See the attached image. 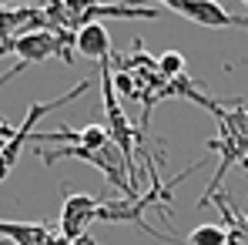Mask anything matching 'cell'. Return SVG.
Returning a JSON list of instances; mask_svg holds the SVG:
<instances>
[{"label":"cell","mask_w":248,"mask_h":245,"mask_svg":"<svg viewBox=\"0 0 248 245\" xmlns=\"http://www.w3.org/2000/svg\"><path fill=\"white\" fill-rule=\"evenodd\" d=\"M54 229L57 225H44V222H0V235L10 245H44Z\"/></svg>","instance_id":"obj_8"},{"label":"cell","mask_w":248,"mask_h":245,"mask_svg":"<svg viewBox=\"0 0 248 245\" xmlns=\"http://www.w3.org/2000/svg\"><path fill=\"white\" fill-rule=\"evenodd\" d=\"M188 245H228V232H225V225H198V229H191L188 232Z\"/></svg>","instance_id":"obj_9"},{"label":"cell","mask_w":248,"mask_h":245,"mask_svg":"<svg viewBox=\"0 0 248 245\" xmlns=\"http://www.w3.org/2000/svg\"><path fill=\"white\" fill-rule=\"evenodd\" d=\"M161 3L202 27H248V17L228 14L218 0H161Z\"/></svg>","instance_id":"obj_5"},{"label":"cell","mask_w":248,"mask_h":245,"mask_svg":"<svg viewBox=\"0 0 248 245\" xmlns=\"http://www.w3.org/2000/svg\"><path fill=\"white\" fill-rule=\"evenodd\" d=\"M158 71H161V78H168V81L181 78V74H185V57H181L178 50H165V54L158 57Z\"/></svg>","instance_id":"obj_10"},{"label":"cell","mask_w":248,"mask_h":245,"mask_svg":"<svg viewBox=\"0 0 248 245\" xmlns=\"http://www.w3.org/2000/svg\"><path fill=\"white\" fill-rule=\"evenodd\" d=\"M101 64V104H104V128L114 141V148L121 151L124 168H127V178H131V188L138 192V164H134V151L144 148V131L134 128L127 121L124 108L118 104V91H114V71H111V61H97Z\"/></svg>","instance_id":"obj_1"},{"label":"cell","mask_w":248,"mask_h":245,"mask_svg":"<svg viewBox=\"0 0 248 245\" xmlns=\"http://www.w3.org/2000/svg\"><path fill=\"white\" fill-rule=\"evenodd\" d=\"M114 91H118V94H124V98H138L134 74H127V71H114Z\"/></svg>","instance_id":"obj_11"},{"label":"cell","mask_w":248,"mask_h":245,"mask_svg":"<svg viewBox=\"0 0 248 245\" xmlns=\"http://www.w3.org/2000/svg\"><path fill=\"white\" fill-rule=\"evenodd\" d=\"M41 158L47 164L61 162V158H78V162H87L94 164L121 195H138L134 188H131V178H127V168H124V158L121 151L114 148V141H108V145H101V148H84V145H57V148H44Z\"/></svg>","instance_id":"obj_2"},{"label":"cell","mask_w":248,"mask_h":245,"mask_svg":"<svg viewBox=\"0 0 248 245\" xmlns=\"http://www.w3.org/2000/svg\"><path fill=\"white\" fill-rule=\"evenodd\" d=\"M14 54L20 57L17 67H10V74L17 78L27 64H41L50 57H64L67 64H74V31H27L14 44Z\"/></svg>","instance_id":"obj_4"},{"label":"cell","mask_w":248,"mask_h":245,"mask_svg":"<svg viewBox=\"0 0 248 245\" xmlns=\"http://www.w3.org/2000/svg\"><path fill=\"white\" fill-rule=\"evenodd\" d=\"M97 205H101V198H94V195H74V192H71V195L64 198L61 218H57L61 235H64V239H71V242H78L84 232H87V225L94 222Z\"/></svg>","instance_id":"obj_6"},{"label":"cell","mask_w":248,"mask_h":245,"mask_svg":"<svg viewBox=\"0 0 248 245\" xmlns=\"http://www.w3.org/2000/svg\"><path fill=\"white\" fill-rule=\"evenodd\" d=\"M91 91V81L84 78V81H78L67 94H61V98H54V101H44V104H31L27 108V118H24V124H17L14 128V134L3 141V148H0V181L14 171V164L20 162V155H24V148L34 141V124L41 121L44 114H50V111H57V108H64V104H71V101H78L81 94H87Z\"/></svg>","instance_id":"obj_3"},{"label":"cell","mask_w":248,"mask_h":245,"mask_svg":"<svg viewBox=\"0 0 248 245\" xmlns=\"http://www.w3.org/2000/svg\"><path fill=\"white\" fill-rule=\"evenodd\" d=\"M74 50L91 57V61H104V57H111V37H108V31L97 20L84 24V27L74 31Z\"/></svg>","instance_id":"obj_7"}]
</instances>
